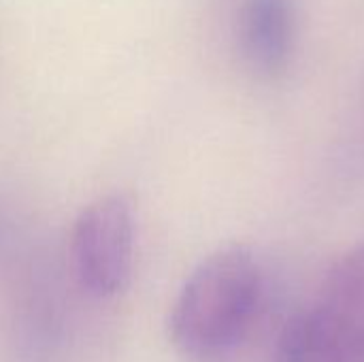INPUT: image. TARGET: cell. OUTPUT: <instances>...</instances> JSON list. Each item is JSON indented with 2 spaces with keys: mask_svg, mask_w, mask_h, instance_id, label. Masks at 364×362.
<instances>
[{
  "mask_svg": "<svg viewBox=\"0 0 364 362\" xmlns=\"http://www.w3.org/2000/svg\"><path fill=\"white\" fill-rule=\"evenodd\" d=\"M264 277L258 258L239 245L209 254L183 282L168 318L175 348L211 361L235 350L262 303Z\"/></svg>",
  "mask_w": 364,
  "mask_h": 362,
  "instance_id": "1",
  "label": "cell"
},
{
  "mask_svg": "<svg viewBox=\"0 0 364 362\" xmlns=\"http://www.w3.org/2000/svg\"><path fill=\"white\" fill-rule=\"evenodd\" d=\"M70 260L79 286L96 299L119 294L132 275L134 207L124 194L92 201L75 220Z\"/></svg>",
  "mask_w": 364,
  "mask_h": 362,
  "instance_id": "2",
  "label": "cell"
},
{
  "mask_svg": "<svg viewBox=\"0 0 364 362\" xmlns=\"http://www.w3.org/2000/svg\"><path fill=\"white\" fill-rule=\"evenodd\" d=\"M239 41L247 64L262 77H279L296 43L292 0H245L239 15Z\"/></svg>",
  "mask_w": 364,
  "mask_h": 362,
  "instance_id": "3",
  "label": "cell"
},
{
  "mask_svg": "<svg viewBox=\"0 0 364 362\" xmlns=\"http://www.w3.org/2000/svg\"><path fill=\"white\" fill-rule=\"evenodd\" d=\"M311 305L364 352V243L348 250L331 267Z\"/></svg>",
  "mask_w": 364,
  "mask_h": 362,
  "instance_id": "4",
  "label": "cell"
},
{
  "mask_svg": "<svg viewBox=\"0 0 364 362\" xmlns=\"http://www.w3.org/2000/svg\"><path fill=\"white\" fill-rule=\"evenodd\" d=\"M275 362L364 361L331 331V326L311 307H307L288 320L277 344Z\"/></svg>",
  "mask_w": 364,
  "mask_h": 362,
  "instance_id": "5",
  "label": "cell"
},
{
  "mask_svg": "<svg viewBox=\"0 0 364 362\" xmlns=\"http://www.w3.org/2000/svg\"><path fill=\"white\" fill-rule=\"evenodd\" d=\"M360 122H363V128H364V113H363V117H360ZM363 139H364V130H363Z\"/></svg>",
  "mask_w": 364,
  "mask_h": 362,
  "instance_id": "6",
  "label": "cell"
}]
</instances>
